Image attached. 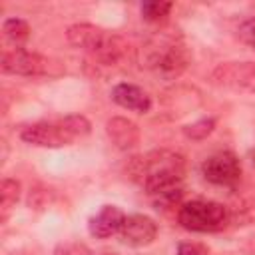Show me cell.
<instances>
[{"instance_id":"obj_1","label":"cell","mask_w":255,"mask_h":255,"mask_svg":"<svg viewBox=\"0 0 255 255\" xmlns=\"http://www.w3.org/2000/svg\"><path fill=\"white\" fill-rule=\"evenodd\" d=\"M129 175L147 193H163L179 187L185 175V157L171 149H153L145 155L133 157Z\"/></svg>"},{"instance_id":"obj_2","label":"cell","mask_w":255,"mask_h":255,"mask_svg":"<svg viewBox=\"0 0 255 255\" xmlns=\"http://www.w3.org/2000/svg\"><path fill=\"white\" fill-rule=\"evenodd\" d=\"M66 38L74 48L88 52L104 66H120L133 58L129 42L102 26H94L88 22L72 24L66 32Z\"/></svg>"},{"instance_id":"obj_3","label":"cell","mask_w":255,"mask_h":255,"mask_svg":"<svg viewBox=\"0 0 255 255\" xmlns=\"http://www.w3.org/2000/svg\"><path fill=\"white\" fill-rule=\"evenodd\" d=\"M191 62L185 42L175 34H157L143 48V66L161 80L179 78Z\"/></svg>"},{"instance_id":"obj_4","label":"cell","mask_w":255,"mask_h":255,"mask_svg":"<svg viewBox=\"0 0 255 255\" xmlns=\"http://www.w3.org/2000/svg\"><path fill=\"white\" fill-rule=\"evenodd\" d=\"M177 221L183 229L195 233H213L229 223V209L217 201H187L179 205Z\"/></svg>"},{"instance_id":"obj_5","label":"cell","mask_w":255,"mask_h":255,"mask_svg":"<svg viewBox=\"0 0 255 255\" xmlns=\"http://www.w3.org/2000/svg\"><path fill=\"white\" fill-rule=\"evenodd\" d=\"M0 70L4 74L26 76V78L60 76L64 72L60 62L42 56L38 52H30L26 48H4L0 56Z\"/></svg>"},{"instance_id":"obj_6","label":"cell","mask_w":255,"mask_h":255,"mask_svg":"<svg viewBox=\"0 0 255 255\" xmlns=\"http://www.w3.org/2000/svg\"><path fill=\"white\" fill-rule=\"evenodd\" d=\"M211 84L231 92L255 94V62H221L211 72Z\"/></svg>"},{"instance_id":"obj_7","label":"cell","mask_w":255,"mask_h":255,"mask_svg":"<svg viewBox=\"0 0 255 255\" xmlns=\"http://www.w3.org/2000/svg\"><path fill=\"white\" fill-rule=\"evenodd\" d=\"M20 137L30 143V145H38V147H64L74 143V133L66 128V124L62 120L58 122H36L30 124L26 128H22Z\"/></svg>"},{"instance_id":"obj_8","label":"cell","mask_w":255,"mask_h":255,"mask_svg":"<svg viewBox=\"0 0 255 255\" xmlns=\"http://www.w3.org/2000/svg\"><path fill=\"white\" fill-rule=\"evenodd\" d=\"M203 177L213 185H235L241 177V163L233 151H217L201 163Z\"/></svg>"},{"instance_id":"obj_9","label":"cell","mask_w":255,"mask_h":255,"mask_svg":"<svg viewBox=\"0 0 255 255\" xmlns=\"http://www.w3.org/2000/svg\"><path fill=\"white\" fill-rule=\"evenodd\" d=\"M157 237V225L151 217L133 213L126 215L124 225L120 229V239L129 247H145L153 243Z\"/></svg>"},{"instance_id":"obj_10","label":"cell","mask_w":255,"mask_h":255,"mask_svg":"<svg viewBox=\"0 0 255 255\" xmlns=\"http://www.w3.org/2000/svg\"><path fill=\"white\" fill-rule=\"evenodd\" d=\"M124 211L116 205H104L88 223L90 235L96 239H108L114 233H120L122 225H124Z\"/></svg>"},{"instance_id":"obj_11","label":"cell","mask_w":255,"mask_h":255,"mask_svg":"<svg viewBox=\"0 0 255 255\" xmlns=\"http://www.w3.org/2000/svg\"><path fill=\"white\" fill-rule=\"evenodd\" d=\"M112 100L118 106L137 114H147L151 110V98L139 86H133V84H126V82L116 84L112 88Z\"/></svg>"},{"instance_id":"obj_12","label":"cell","mask_w":255,"mask_h":255,"mask_svg":"<svg viewBox=\"0 0 255 255\" xmlns=\"http://www.w3.org/2000/svg\"><path fill=\"white\" fill-rule=\"evenodd\" d=\"M106 133L118 149H131L139 143V128L122 116L110 118L106 122Z\"/></svg>"},{"instance_id":"obj_13","label":"cell","mask_w":255,"mask_h":255,"mask_svg":"<svg viewBox=\"0 0 255 255\" xmlns=\"http://www.w3.org/2000/svg\"><path fill=\"white\" fill-rule=\"evenodd\" d=\"M2 36L10 44L8 48H24L30 38V26L22 18H8L2 24Z\"/></svg>"},{"instance_id":"obj_14","label":"cell","mask_w":255,"mask_h":255,"mask_svg":"<svg viewBox=\"0 0 255 255\" xmlns=\"http://www.w3.org/2000/svg\"><path fill=\"white\" fill-rule=\"evenodd\" d=\"M20 197V183L16 179L4 177L0 183V207H2V217H6V213L16 205Z\"/></svg>"},{"instance_id":"obj_15","label":"cell","mask_w":255,"mask_h":255,"mask_svg":"<svg viewBox=\"0 0 255 255\" xmlns=\"http://www.w3.org/2000/svg\"><path fill=\"white\" fill-rule=\"evenodd\" d=\"M173 4L171 2H163V0H147L141 4V18L145 22H161L167 18V14L171 12Z\"/></svg>"},{"instance_id":"obj_16","label":"cell","mask_w":255,"mask_h":255,"mask_svg":"<svg viewBox=\"0 0 255 255\" xmlns=\"http://www.w3.org/2000/svg\"><path fill=\"white\" fill-rule=\"evenodd\" d=\"M213 129H215V118H201V120L185 126L183 133H185V137L199 141V139H205Z\"/></svg>"},{"instance_id":"obj_17","label":"cell","mask_w":255,"mask_h":255,"mask_svg":"<svg viewBox=\"0 0 255 255\" xmlns=\"http://www.w3.org/2000/svg\"><path fill=\"white\" fill-rule=\"evenodd\" d=\"M209 249L195 241H183L177 245V255H207Z\"/></svg>"},{"instance_id":"obj_18","label":"cell","mask_w":255,"mask_h":255,"mask_svg":"<svg viewBox=\"0 0 255 255\" xmlns=\"http://www.w3.org/2000/svg\"><path fill=\"white\" fill-rule=\"evenodd\" d=\"M239 36L245 44H249L255 50V18H251L239 26Z\"/></svg>"},{"instance_id":"obj_19","label":"cell","mask_w":255,"mask_h":255,"mask_svg":"<svg viewBox=\"0 0 255 255\" xmlns=\"http://www.w3.org/2000/svg\"><path fill=\"white\" fill-rule=\"evenodd\" d=\"M56 255H92V253L88 247H84L80 243H70V245H62L56 251Z\"/></svg>"},{"instance_id":"obj_20","label":"cell","mask_w":255,"mask_h":255,"mask_svg":"<svg viewBox=\"0 0 255 255\" xmlns=\"http://www.w3.org/2000/svg\"><path fill=\"white\" fill-rule=\"evenodd\" d=\"M104 255H112V253H104Z\"/></svg>"}]
</instances>
